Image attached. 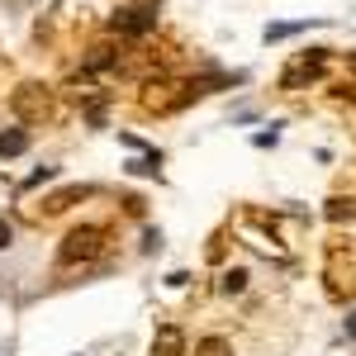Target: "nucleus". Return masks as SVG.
<instances>
[{
    "instance_id": "1",
    "label": "nucleus",
    "mask_w": 356,
    "mask_h": 356,
    "mask_svg": "<svg viewBox=\"0 0 356 356\" xmlns=\"http://www.w3.org/2000/svg\"><path fill=\"white\" fill-rule=\"evenodd\" d=\"M100 247H105V233H100V228H72V233L62 238V261H67V266H76V261H95Z\"/></svg>"
},
{
    "instance_id": "2",
    "label": "nucleus",
    "mask_w": 356,
    "mask_h": 356,
    "mask_svg": "<svg viewBox=\"0 0 356 356\" xmlns=\"http://www.w3.org/2000/svg\"><path fill=\"white\" fill-rule=\"evenodd\" d=\"M152 352L157 356H181V328H157V342H152Z\"/></svg>"
},
{
    "instance_id": "3",
    "label": "nucleus",
    "mask_w": 356,
    "mask_h": 356,
    "mask_svg": "<svg viewBox=\"0 0 356 356\" xmlns=\"http://www.w3.org/2000/svg\"><path fill=\"white\" fill-rule=\"evenodd\" d=\"M15 110H19V114H43V110H48V100L38 95V86H24V90L15 95Z\"/></svg>"
},
{
    "instance_id": "4",
    "label": "nucleus",
    "mask_w": 356,
    "mask_h": 356,
    "mask_svg": "<svg viewBox=\"0 0 356 356\" xmlns=\"http://www.w3.org/2000/svg\"><path fill=\"white\" fill-rule=\"evenodd\" d=\"M29 147V134L24 129H10V134H0V157H19Z\"/></svg>"
},
{
    "instance_id": "5",
    "label": "nucleus",
    "mask_w": 356,
    "mask_h": 356,
    "mask_svg": "<svg viewBox=\"0 0 356 356\" xmlns=\"http://www.w3.org/2000/svg\"><path fill=\"white\" fill-rule=\"evenodd\" d=\"M124 29H134V33H143V29L152 24V10L147 5H134V10H124V19H119Z\"/></svg>"
},
{
    "instance_id": "6",
    "label": "nucleus",
    "mask_w": 356,
    "mask_h": 356,
    "mask_svg": "<svg viewBox=\"0 0 356 356\" xmlns=\"http://www.w3.org/2000/svg\"><path fill=\"white\" fill-rule=\"evenodd\" d=\"M243 285H247V271H243V266H233V271H223V290H228V295H238Z\"/></svg>"
},
{
    "instance_id": "7",
    "label": "nucleus",
    "mask_w": 356,
    "mask_h": 356,
    "mask_svg": "<svg viewBox=\"0 0 356 356\" xmlns=\"http://www.w3.org/2000/svg\"><path fill=\"white\" fill-rule=\"evenodd\" d=\"M200 356H233V352H228L223 337H204V342H200Z\"/></svg>"
},
{
    "instance_id": "8",
    "label": "nucleus",
    "mask_w": 356,
    "mask_h": 356,
    "mask_svg": "<svg viewBox=\"0 0 356 356\" xmlns=\"http://www.w3.org/2000/svg\"><path fill=\"white\" fill-rule=\"evenodd\" d=\"M10 243H15V228H10V223L0 219V252H5V247H10Z\"/></svg>"
},
{
    "instance_id": "9",
    "label": "nucleus",
    "mask_w": 356,
    "mask_h": 356,
    "mask_svg": "<svg viewBox=\"0 0 356 356\" xmlns=\"http://www.w3.org/2000/svg\"><path fill=\"white\" fill-rule=\"evenodd\" d=\"M347 337H356V314H352V318H347Z\"/></svg>"
}]
</instances>
